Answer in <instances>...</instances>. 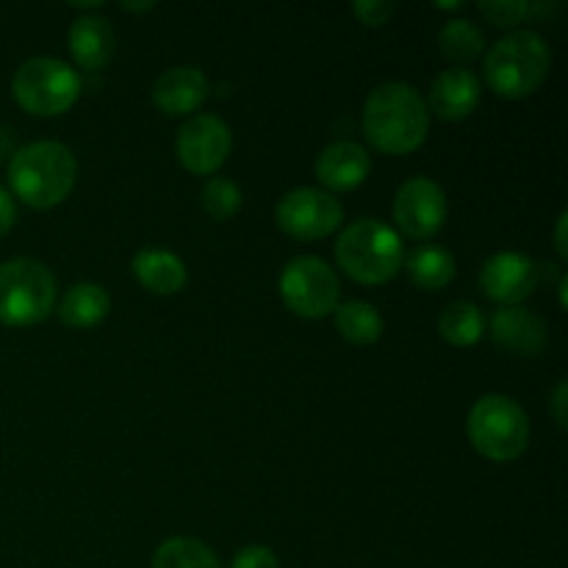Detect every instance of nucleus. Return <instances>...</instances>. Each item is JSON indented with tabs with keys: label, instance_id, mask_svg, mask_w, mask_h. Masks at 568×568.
I'll list each match as a JSON object with an SVG mask.
<instances>
[{
	"label": "nucleus",
	"instance_id": "f257e3e1",
	"mask_svg": "<svg viewBox=\"0 0 568 568\" xmlns=\"http://www.w3.org/2000/svg\"><path fill=\"white\" fill-rule=\"evenodd\" d=\"M430 114L408 83H383L364 103V136L386 155H408L425 144Z\"/></svg>",
	"mask_w": 568,
	"mask_h": 568
},
{
	"label": "nucleus",
	"instance_id": "f03ea898",
	"mask_svg": "<svg viewBox=\"0 0 568 568\" xmlns=\"http://www.w3.org/2000/svg\"><path fill=\"white\" fill-rule=\"evenodd\" d=\"M9 186L31 209H53L64 203L78 178V161L61 142H33L17 150L9 161Z\"/></svg>",
	"mask_w": 568,
	"mask_h": 568
},
{
	"label": "nucleus",
	"instance_id": "7ed1b4c3",
	"mask_svg": "<svg viewBox=\"0 0 568 568\" xmlns=\"http://www.w3.org/2000/svg\"><path fill=\"white\" fill-rule=\"evenodd\" d=\"M549 67H552V50L547 39L536 31H514L488 50L483 72L494 94L521 100L544 87Z\"/></svg>",
	"mask_w": 568,
	"mask_h": 568
},
{
	"label": "nucleus",
	"instance_id": "20e7f679",
	"mask_svg": "<svg viewBox=\"0 0 568 568\" xmlns=\"http://www.w3.org/2000/svg\"><path fill=\"white\" fill-rule=\"evenodd\" d=\"M336 261L361 286H383L403 266V239L381 220H358L338 236Z\"/></svg>",
	"mask_w": 568,
	"mask_h": 568
},
{
	"label": "nucleus",
	"instance_id": "39448f33",
	"mask_svg": "<svg viewBox=\"0 0 568 568\" xmlns=\"http://www.w3.org/2000/svg\"><path fill=\"white\" fill-rule=\"evenodd\" d=\"M466 430L471 447L494 464H510L521 458L530 444V422L525 408L505 394H488L477 399Z\"/></svg>",
	"mask_w": 568,
	"mask_h": 568
},
{
	"label": "nucleus",
	"instance_id": "423d86ee",
	"mask_svg": "<svg viewBox=\"0 0 568 568\" xmlns=\"http://www.w3.org/2000/svg\"><path fill=\"white\" fill-rule=\"evenodd\" d=\"M55 308V277L42 261L11 258L0 264V322L31 327Z\"/></svg>",
	"mask_w": 568,
	"mask_h": 568
},
{
	"label": "nucleus",
	"instance_id": "0eeeda50",
	"mask_svg": "<svg viewBox=\"0 0 568 568\" xmlns=\"http://www.w3.org/2000/svg\"><path fill=\"white\" fill-rule=\"evenodd\" d=\"M11 92L22 111L33 116H55L64 114L81 98V78L70 64L50 55L28 59L14 72Z\"/></svg>",
	"mask_w": 568,
	"mask_h": 568
},
{
	"label": "nucleus",
	"instance_id": "6e6552de",
	"mask_svg": "<svg viewBox=\"0 0 568 568\" xmlns=\"http://www.w3.org/2000/svg\"><path fill=\"white\" fill-rule=\"evenodd\" d=\"M338 277L331 266L314 255L294 258L281 275V297L292 314L303 320H322L338 308Z\"/></svg>",
	"mask_w": 568,
	"mask_h": 568
},
{
	"label": "nucleus",
	"instance_id": "1a4fd4ad",
	"mask_svg": "<svg viewBox=\"0 0 568 568\" xmlns=\"http://www.w3.org/2000/svg\"><path fill=\"white\" fill-rule=\"evenodd\" d=\"M277 227L300 242H316L338 231L344 209L325 189H294L277 203Z\"/></svg>",
	"mask_w": 568,
	"mask_h": 568
},
{
	"label": "nucleus",
	"instance_id": "9d476101",
	"mask_svg": "<svg viewBox=\"0 0 568 568\" xmlns=\"http://www.w3.org/2000/svg\"><path fill=\"white\" fill-rule=\"evenodd\" d=\"M394 222L410 239H430L447 222L444 189L430 178H410L394 197Z\"/></svg>",
	"mask_w": 568,
	"mask_h": 568
},
{
	"label": "nucleus",
	"instance_id": "9b49d317",
	"mask_svg": "<svg viewBox=\"0 0 568 568\" xmlns=\"http://www.w3.org/2000/svg\"><path fill=\"white\" fill-rule=\"evenodd\" d=\"M231 128L214 114H197L178 133V159L194 175H214L231 155Z\"/></svg>",
	"mask_w": 568,
	"mask_h": 568
},
{
	"label": "nucleus",
	"instance_id": "f8f14e48",
	"mask_svg": "<svg viewBox=\"0 0 568 568\" xmlns=\"http://www.w3.org/2000/svg\"><path fill=\"white\" fill-rule=\"evenodd\" d=\"M480 286L488 300L510 308L536 292L538 266L525 253H497L483 266Z\"/></svg>",
	"mask_w": 568,
	"mask_h": 568
},
{
	"label": "nucleus",
	"instance_id": "ddd939ff",
	"mask_svg": "<svg viewBox=\"0 0 568 568\" xmlns=\"http://www.w3.org/2000/svg\"><path fill=\"white\" fill-rule=\"evenodd\" d=\"M425 105L427 114H436L438 120H466L480 105V78L464 67H449L433 81Z\"/></svg>",
	"mask_w": 568,
	"mask_h": 568
},
{
	"label": "nucleus",
	"instance_id": "4468645a",
	"mask_svg": "<svg viewBox=\"0 0 568 568\" xmlns=\"http://www.w3.org/2000/svg\"><path fill=\"white\" fill-rule=\"evenodd\" d=\"M211 83L197 67H172L153 87V103L166 116H186L205 103Z\"/></svg>",
	"mask_w": 568,
	"mask_h": 568
},
{
	"label": "nucleus",
	"instance_id": "2eb2a0df",
	"mask_svg": "<svg viewBox=\"0 0 568 568\" xmlns=\"http://www.w3.org/2000/svg\"><path fill=\"white\" fill-rule=\"evenodd\" d=\"M372 159L361 144L336 142L316 159V178L331 192H353L369 178Z\"/></svg>",
	"mask_w": 568,
	"mask_h": 568
},
{
	"label": "nucleus",
	"instance_id": "dca6fc26",
	"mask_svg": "<svg viewBox=\"0 0 568 568\" xmlns=\"http://www.w3.org/2000/svg\"><path fill=\"white\" fill-rule=\"evenodd\" d=\"M491 336L497 347L514 355H538L547 344V325L527 308H499L491 316Z\"/></svg>",
	"mask_w": 568,
	"mask_h": 568
},
{
	"label": "nucleus",
	"instance_id": "f3484780",
	"mask_svg": "<svg viewBox=\"0 0 568 568\" xmlns=\"http://www.w3.org/2000/svg\"><path fill=\"white\" fill-rule=\"evenodd\" d=\"M114 48L116 39L105 17L89 14L78 17V20L72 22L70 50L78 67H83V70H103V67H109Z\"/></svg>",
	"mask_w": 568,
	"mask_h": 568
},
{
	"label": "nucleus",
	"instance_id": "a211bd4d",
	"mask_svg": "<svg viewBox=\"0 0 568 568\" xmlns=\"http://www.w3.org/2000/svg\"><path fill=\"white\" fill-rule=\"evenodd\" d=\"M133 275L142 283L148 292L161 294H178L183 286H186V266L170 250H153L144 247L139 250L136 258H133Z\"/></svg>",
	"mask_w": 568,
	"mask_h": 568
},
{
	"label": "nucleus",
	"instance_id": "6ab92c4d",
	"mask_svg": "<svg viewBox=\"0 0 568 568\" xmlns=\"http://www.w3.org/2000/svg\"><path fill=\"white\" fill-rule=\"evenodd\" d=\"M109 308L111 300L103 286H98V283H78V286H72L61 297L59 316L72 331H89V327H98L109 316Z\"/></svg>",
	"mask_w": 568,
	"mask_h": 568
},
{
	"label": "nucleus",
	"instance_id": "aec40b11",
	"mask_svg": "<svg viewBox=\"0 0 568 568\" xmlns=\"http://www.w3.org/2000/svg\"><path fill=\"white\" fill-rule=\"evenodd\" d=\"M336 331L349 344H375L383 336V320L375 305L349 300L336 308Z\"/></svg>",
	"mask_w": 568,
	"mask_h": 568
},
{
	"label": "nucleus",
	"instance_id": "412c9836",
	"mask_svg": "<svg viewBox=\"0 0 568 568\" xmlns=\"http://www.w3.org/2000/svg\"><path fill=\"white\" fill-rule=\"evenodd\" d=\"M408 275L425 292H438L455 277V258L444 247H419L408 258Z\"/></svg>",
	"mask_w": 568,
	"mask_h": 568
},
{
	"label": "nucleus",
	"instance_id": "4be33fe9",
	"mask_svg": "<svg viewBox=\"0 0 568 568\" xmlns=\"http://www.w3.org/2000/svg\"><path fill=\"white\" fill-rule=\"evenodd\" d=\"M438 333L455 347H471L486 333V320L475 303H453L438 316Z\"/></svg>",
	"mask_w": 568,
	"mask_h": 568
},
{
	"label": "nucleus",
	"instance_id": "5701e85b",
	"mask_svg": "<svg viewBox=\"0 0 568 568\" xmlns=\"http://www.w3.org/2000/svg\"><path fill=\"white\" fill-rule=\"evenodd\" d=\"M438 48H442L444 59H449L453 64H466L483 53L486 39L471 20H449L438 33Z\"/></svg>",
	"mask_w": 568,
	"mask_h": 568
},
{
	"label": "nucleus",
	"instance_id": "b1692460",
	"mask_svg": "<svg viewBox=\"0 0 568 568\" xmlns=\"http://www.w3.org/2000/svg\"><path fill=\"white\" fill-rule=\"evenodd\" d=\"M153 568H222L216 555L194 538H170L153 555Z\"/></svg>",
	"mask_w": 568,
	"mask_h": 568
},
{
	"label": "nucleus",
	"instance_id": "393cba45",
	"mask_svg": "<svg viewBox=\"0 0 568 568\" xmlns=\"http://www.w3.org/2000/svg\"><path fill=\"white\" fill-rule=\"evenodd\" d=\"M480 14L497 28H514L527 20H541L558 11L555 3H530V0H483Z\"/></svg>",
	"mask_w": 568,
	"mask_h": 568
},
{
	"label": "nucleus",
	"instance_id": "a878e982",
	"mask_svg": "<svg viewBox=\"0 0 568 568\" xmlns=\"http://www.w3.org/2000/svg\"><path fill=\"white\" fill-rule=\"evenodd\" d=\"M205 214L216 222H225L239 214L242 209V189L231 181V178H211L200 194Z\"/></svg>",
	"mask_w": 568,
	"mask_h": 568
},
{
	"label": "nucleus",
	"instance_id": "bb28decb",
	"mask_svg": "<svg viewBox=\"0 0 568 568\" xmlns=\"http://www.w3.org/2000/svg\"><path fill=\"white\" fill-rule=\"evenodd\" d=\"M231 568H281V564H277V555L270 547L250 544V547L239 549Z\"/></svg>",
	"mask_w": 568,
	"mask_h": 568
},
{
	"label": "nucleus",
	"instance_id": "cd10ccee",
	"mask_svg": "<svg viewBox=\"0 0 568 568\" xmlns=\"http://www.w3.org/2000/svg\"><path fill=\"white\" fill-rule=\"evenodd\" d=\"M353 11L364 26L381 28L394 17V3H386V0H361V3L353 6Z\"/></svg>",
	"mask_w": 568,
	"mask_h": 568
},
{
	"label": "nucleus",
	"instance_id": "c85d7f7f",
	"mask_svg": "<svg viewBox=\"0 0 568 568\" xmlns=\"http://www.w3.org/2000/svg\"><path fill=\"white\" fill-rule=\"evenodd\" d=\"M14 220H17L14 200H11V194L0 186V239L14 227Z\"/></svg>",
	"mask_w": 568,
	"mask_h": 568
},
{
	"label": "nucleus",
	"instance_id": "c756f323",
	"mask_svg": "<svg viewBox=\"0 0 568 568\" xmlns=\"http://www.w3.org/2000/svg\"><path fill=\"white\" fill-rule=\"evenodd\" d=\"M566 405H568V383L560 381L558 388H555V394H552V416H555V422H558L560 430H566V419H568Z\"/></svg>",
	"mask_w": 568,
	"mask_h": 568
},
{
	"label": "nucleus",
	"instance_id": "7c9ffc66",
	"mask_svg": "<svg viewBox=\"0 0 568 568\" xmlns=\"http://www.w3.org/2000/svg\"><path fill=\"white\" fill-rule=\"evenodd\" d=\"M566 225H568V214L558 216V225H555V250H558L560 258H568V244H566Z\"/></svg>",
	"mask_w": 568,
	"mask_h": 568
},
{
	"label": "nucleus",
	"instance_id": "2f4dec72",
	"mask_svg": "<svg viewBox=\"0 0 568 568\" xmlns=\"http://www.w3.org/2000/svg\"><path fill=\"white\" fill-rule=\"evenodd\" d=\"M120 9L122 11H136V14H142V11H153L155 3H125V0H122Z\"/></svg>",
	"mask_w": 568,
	"mask_h": 568
},
{
	"label": "nucleus",
	"instance_id": "473e14b6",
	"mask_svg": "<svg viewBox=\"0 0 568 568\" xmlns=\"http://www.w3.org/2000/svg\"><path fill=\"white\" fill-rule=\"evenodd\" d=\"M460 6L464 3L458 0V3H436V9H460Z\"/></svg>",
	"mask_w": 568,
	"mask_h": 568
}]
</instances>
